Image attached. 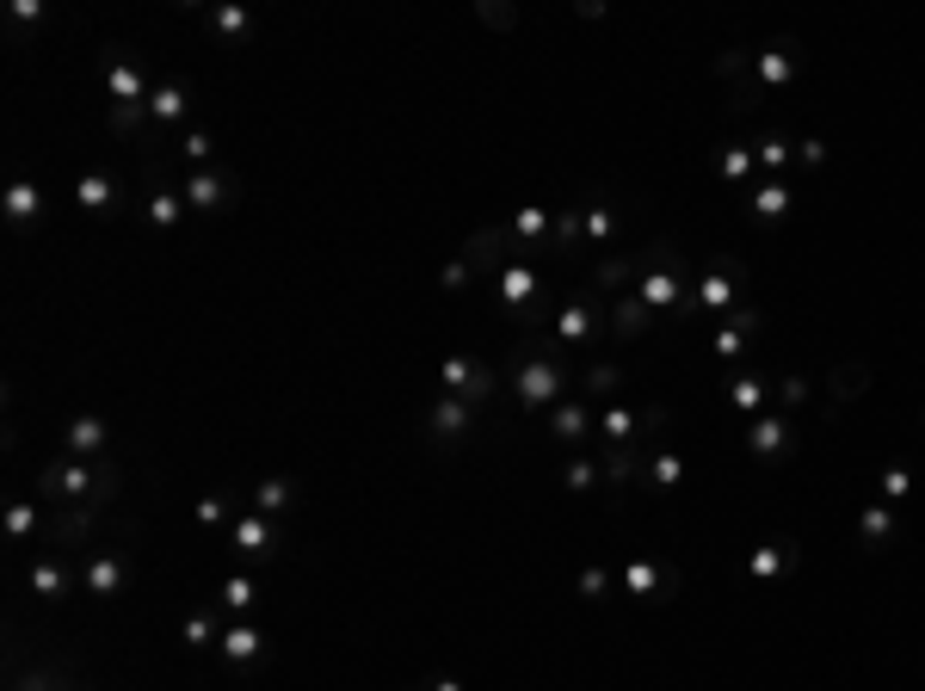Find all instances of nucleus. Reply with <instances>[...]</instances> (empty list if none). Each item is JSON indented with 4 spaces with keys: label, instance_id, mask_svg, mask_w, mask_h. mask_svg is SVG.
Listing matches in <instances>:
<instances>
[{
    "label": "nucleus",
    "instance_id": "obj_1",
    "mask_svg": "<svg viewBox=\"0 0 925 691\" xmlns=\"http://www.w3.org/2000/svg\"><path fill=\"white\" fill-rule=\"evenodd\" d=\"M512 395L525 407H549V402H567V365L549 359V352H530L512 365Z\"/></svg>",
    "mask_w": 925,
    "mask_h": 691
},
{
    "label": "nucleus",
    "instance_id": "obj_2",
    "mask_svg": "<svg viewBox=\"0 0 925 691\" xmlns=\"http://www.w3.org/2000/svg\"><path fill=\"white\" fill-rule=\"evenodd\" d=\"M673 253H679L673 241H654V248H648V266L636 272V285H629L648 309H679L685 297H691V290L679 285V272H673Z\"/></svg>",
    "mask_w": 925,
    "mask_h": 691
},
{
    "label": "nucleus",
    "instance_id": "obj_3",
    "mask_svg": "<svg viewBox=\"0 0 925 691\" xmlns=\"http://www.w3.org/2000/svg\"><path fill=\"white\" fill-rule=\"evenodd\" d=\"M438 395H463L470 407H482L493 395V370L475 365L470 352H451V359L438 365Z\"/></svg>",
    "mask_w": 925,
    "mask_h": 691
},
{
    "label": "nucleus",
    "instance_id": "obj_4",
    "mask_svg": "<svg viewBox=\"0 0 925 691\" xmlns=\"http://www.w3.org/2000/svg\"><path fill=\"white\" fill-rule=\"evenodd\" d=\"M691 297H698V309H703V315H735V309H740V260L716 266V272H710V278H703L698 290H691Z\"/></svg>",
    "mask_w": 925,
    "mask_h": 691
},
{
    "label": "nucleus",
    "instance_id": "obj_5",
    "mask_svg": "<svg viewBox=\"0 0 925 691\" xmlns=\"http://www.w3.org/2000/svg\"><path fill=\"white\" fill-rule=\"evenodd\" d=\"M747 451H753L759 463H777V457H790L796 451V432L784 414H759L753 426H747Z\"/></svg>",
    "mask_w": 925,
    "mask_h": 691
},
{
    "label": "nucleus",
    "instance_id": "obj_6",
    "mask_svg": "<svg viewBox=\"0 0 925 691\" xmlns=\"http://www.w3.org/2000/svg\"><path fill=\"white\" fill-rule=\"evenodd\" d=\"M753 75H759L765 93H784V87L796 80V43L777 38V43H765V50H753Z\"/></svg>",
    "mask_w": 925,
    "mask_h": 691
},
{
    "label": "nucleus",
    "instance_id": "obj_7",
    "mask_svg": "<svg viewBox=\"0 0 925 691\" xmlns=\"http://www.w3.org/2000/svg\"><path fill=\"white\" fill-rule=\"evenodd\" d=\"M470 420H475V407L463 402V395H433V407H426V432H433V439H445V444L463 439V432H470Z\"/></svg>",
    "mask_w": 925,
    "mask_h": 691
},
{
    "label": "nucleus",
    "instance_id": "obj_8",
    "mask_svg": "<svg viewBox=\"0 0 925 691\" xmlns=\"http://www.w3.org/2000/svg\"><path fill=\"white\" fill-rule=\"evenodd\" d=\"M112 476H93L87 463H62V469H43L38 476V488L43 494H62V500H87L93 488H105Z\"/></svg>",
    "mask_w": 925,
    "mask_h": 691
},
{
    "label": "nucleus",
    "instance_id": "obj_9",
    "mask_svg": "<svg viewBox=\"0 0 925 691\" xmlns=\"http://www.w3.org/2000/svg\"><path fill=\"white\" fill-rule=\"evenodd\" d=\"M790 568H796L790 538H765V543H753V556H747V580H784Z\"/></svg>",
    "mask_w": 925,
    "mask_h": 691
},
{
    "label": "nucleus",
    "instance_id": "obj_10",
    "mask_svg": "<svg viewBox=\"0 0 925 691\" xmlns=\"http://www.w3.org/2000/svg\"><path fill=\"white\" fill-rule=\"evenodd\" d=\"M124 580H130V562L124 556H93L87 568H80V587L93 599H117L124 593Z\"/></svg>",
    "mask_w": 925,
    "mask_h": 691
},
{
    "label": "nucleus",
    "instance_id": "obj_11",
    "mask_svg": "<svg viewBox=\"0 0 925 691\" xmlns=\"http://www.w3.org/2000/svg\"><path fill=\"white\" fill-rule=\"evenodd\" d=\"M186 204L191 211H223V204H235V179H228V173H191Z\"/></svg>",
    "mask_w": 925,
    "mask_h": 691
},
{
    "label": "nucleus",
    "instance_id": "obj_12",
    "mask_svg": "<svg viewBox=\"0 0 925 691\" xmlns=\"http://www.w3.org/2000/svg\"><path fill=\"white\" fill-rule=\"evenodd\" d=\"M549 432H555L562 444H586V439H592V407H586L580 395L555 402V414H549Z\"/></svg>",
    "mask_w": 925,
    "mask_h": 691
},
{
    "label": "nucleus",
    "instance_id": "obj_13",
    "mask_svg": "<svg viewBox=\"0 0 925 691\" xmlns=\"http://www.w3.org/2000/svg\"><path fill=\"white\" fill-rule=\"evenodd\" d=\"M617 580H624V593H636V599H666L673 593V575H666L661 562H642V556L624 562V575Z\"/></svg>",
    "mask_w": 925,
    "mask_h": 691
},
{
    "label": "nucleus",
    "instance_id": "obj_14",
    "mask_svg": "<svg viewBox=\"0 0 925 691\" xmlns=\"http://www.w3.org/2000/svg\"><path fill=\"white\" fill-rule=\"evenodd\" d=\"M592 327H599V315H592L586 297H574V303L555 309V346H586L592 340Z\"/></svg>",
    "mask_w": 925,
    "mask_h": 691
},
{
    "label": "nucleus",
    "instance_id": "obj_15",
    "mask_svg": "<svg viewBox=\"0 0 925 691\" xmlns=\"http://www.w3.org/2000/svg\"><path fill=\"white\" fill-rule=\"evenodd\" d=\"M216 654H223L228 667H253V661L265 654V636L253 630V624H228L223 642H216Z\"/></svg>",
    "mask_w": 925,
    "mask_h": 691
},
{
    "label": "nucleus",
    "instance_id": "obj_16",
    "mask_svg": "<svg viewBox=\"0 0 925 691\" xmlns=\"http://www.w3.org/2000/svg\"><path fill=\"white\" fill-rule=\"evenodd\" d=\"M493 290H500V303H507L512 315H518V309H530L537 297H543V285H537V272H530V266H507L500 278H493Z\"/></svg>",
    "mask_w": 925,
    "mask_h": 691
},
{
    "label": "nucleus",
    "instance_id": "obj_17",
    "mask_svg": "<svg viewBox=\"0 0 925 691\" xmlns=\"http://www.w3.org/2000/svg\"><path fill=\"white\" fill-rule=\"evenodd\" d=\"M62 451H75L80 463L99 457V451H105V420H99V414H75L68 432H62Z\"/></svg>",
    "mask_w": 925,
    "mask_h": 691
},
{
    "label": "nucleus",
    "instance_id": "obj_18",
    "mask_svg": "<svg viewBox=\"0 0 925 691\" xmlns=\"http://www.w3.org/2000/svg\"><path fill=\"white\" fill-rule=\"evenodd\" d=\"M0 211H7V223H38V216H43V186L13 179V186L0 192Z\"/></svg>",
    "mask_w": 925,
    "mask_h": 691
},
{
    "label": "nucleus",
    "instance_id": "obj_19",
    "mask_svg": "<svg viewBox=\"0 0 925 691\" xmlns=\"http://www.w3.org/2000/svg\"><path fill=\"white\" fill-rule=\"evenodd\" d=\"M642 414L636 407H624V402H604V414H599V432H604V444H636V432H642Z\"/></svg>",
    "mask_w": 925,
    "mask_h": 691
},
{
    "label": "nucleus",
    "instance_id": "obj_20",
    "mask_svg": "<svg viewBox=\"0 0 925 691\" xmlns=\"http://www.w3.org/2000/svg\"><path fill=\"white\" fill-rule=\"evenodd\" d=\"M186 112H191V93L179 87V80H161L149 93V117L154 124H186Z\"/></svg>",
    "mask_w": 925,
    "mask_h": 691
},
{
    "label": "nucleus",
    "instance_id": "obj_21",
    "mask_svg": "<svg viewBox=\"0 0 925 691\" xmlns=\"http://www.w3.org/2000/svg\"><path fill=\"white\" fill-rule=\"evenodd\" d=\"M228 538H235V550H241V556H265V550H272V518H265V513H241Z\"/></svg>",
    "mask_w": 925,
    "mask_h": 691
},
{
    "label": "nucleus",
    "instance_id": "obj_22",
    "mask_svg": "<svg viewBox=\"0 0 925 691\" xmlns=\"http://www.w3.org/2000/svg\"><path fill=\"white\" fill-rule=\"evenodd\" d=\"M611 322H617V334H654V309L642 303V297H636V290H624V297H617V303H611Z\"/></svg>",
    "mask_w": 925,
    "mask_h": 691
},
{
    "label": "nucleus",
    "instance_id": "obj_23",
    "mask_svg": "<svg viewBox=\"0 0 925 691\" xmlns=\"http://www.w3.org/2000/svg\"><path fill=\"white\" fill-rule=\"evenodd\" d=\"M75 204H80V211H112V204H117V179H112V173H80V179H75Z\"/></svg>",
    "mask_w": 925,
    "mask_h": 691
},
{
    "label": "nucleus",
    "instance_id": "obj_24",
    "mask_svg": "<svg viewBox=\"0 0 925 691\" xmlns=\"http://www.w3.org/2000/svg\"><path fill=\"white\" fill-rule=\"evenodd\" d=\"M290 506H297V481H284V476H265L260 488H253V513L278 518V513H290Z\"/></svg>",
    "mask_w": 925,
    "mask_h": 691
},
{
    "label": "nucleus",
    "instance_id": "obj_25",
    "mask_svg": "<svg viewBox=\"0 0 925 691\" xmlns=\"http://www.w3.org/2000/svg\"><path fill=\"white\" fill-rule=\"evenodd\" d=\"M507 229H512V241H525V248H549V229H555V223H549L543 204H525V211L507 223Z\"/></svg>",
    "mask_w": 925,
    "mask_h": 691
},
{
    "label": "nucleus",
    "instance_id": "obj_26",
    "mask_svg": "<svg viewBox=\"0 0 925 691\" xmlns=\"http://www.w3.org/2000/svg\"><path fill=\"white\" fill-rule=\"evenodd\" d=\"M895 531H901V525H895V506H883V500H870L864 513H858V538H864L870 550H876V543H888Z\"/></svg>",
    "mask_w": 925,
    "mask_h": 691
},
{
    "label": "nucleus",
    "instance_id": "obj_27",
    "mask_svg": "<svg viewBox=\"0 0 925 691\" xmlns=\"http://www.w3.org/2000/svg\"><path fill=\"white\" fill-rule=\"evenodd\" d=\"M722 395H728V407H735V414H765V402H772L765 377H735Z\"/></svg>",
    "mask_w": 925,
    "mask_h": 691
},
{
    "label": "nucleus",
    "instance_id": "obj_28",
    "mask_svg": "<svg viewBox=\"0 0 925 691\" xmlns=\"http://www.w3.org/2000/svg\"><path fill=\"white\" fill-rule=\"evenodd\" d=\"M753 167H759V154L747 149V142H722V149H716V173L728 179V186H740V179H753Z\"/></svg>",
    "mask_w": 925,
    "mask_h": 691
},
{
    "label": "nucleus",
    "instance_id": "obj_29",
    "mask_svg": "<svg viewBox=\"0 0 925 691\" xmlns=\"http://www.w3.org/2000/svg\"><path fill=\"white\" fill-rule=\"evenodd\" d=\"M790 204H796V192L784 186V179H765L753 192V216L759 223H777V216H790Z\"/></svg>",
    "mask_w": 925,
    "mask_h": 691
},
{
    "label": "nucleus",
    "instance_id": "obj_30",
    "mask_svg": "<svg viewBox=\"0 0 925 691\" xmlns=\"http://www.w3.org/2000/svg\"><path fill=\"white\" fill-rule=\"evenodd\" d=\"M32 593L38 599H68V587H75V575H68V568H57V562H32Z\"/></svg>",
    "mask_w": 925,
    "mask_h": 691
},
{
    "label": "nucleus",
    "instance_id": "obj_31",
    "mask_svg": "<svg viewBox=\"0 0 925 691\" xmlns=\"http://www.w3.org/2000/svg\"><path fill=\"white\" fill-rule=\"evenodd\" d=\"M186 211H191L186 192H173V186H154V192H149V223H154V229H173Z\"/></svg>",
    "mask_w": 925,
    "mask_h": 691
},
{
    "label": "nucleus",
    "instance_id": "obj_32",
    "mask_svg": "<svg viewBox=\"0 0 925 691\" xmlns=\"http://www.w3.org/2000/svg\"><path fill=\"white\" fill-rule=\"evenodd\" d=\"M586 241H592V248H611V241H617V204H586Z\"/></svg>",
    "mask_w": 925,
    "mask_h": 691
},
{
    "label": "nucleus",
    "instance_id": "obj_33",
    "mask_svg": "<svg viewBox=\"0 0 925 691\" xmlns=\"http://www.w3.org/2000/svg\"><path fill=\"white\" fill-rule=\"evenodd\" d=\"M0 531H7L13 543H25L32 531H38V500H13V506H7V518H0Z\"/></svg>",
    "mask_w": 925,
    "mask_h": 691
},
{
    "label": "nucleus",
    "instance_id": "obj_34",
    "mask_svg": "<svg viewBox=\"0 0 925 691\" xmlns=\"http://www.w3.org/2000/svg\"><path fill=\"white\" fill-rule=\"evenodd\" d=\"M907 494H913V469H907V463H888L883 481H876V500H883V506H901Z\"/></svg>",
    "mask_w": 925,
    "mask_h": 691
},
{
    "label": "nucleus",
    "instance_id": "obj_35",
    "mask_svg": "<svg viewBox=\"0 0 925 691\" xmlns=\"http://www.w3.org/2000/svg\"><path fill=\"white\" fill-rule=\"evenodd\" d=\"M210 25H216L223 38H247V32H253V13L235 7V0H223V7H210Z\"/></svg>",
    "mask_w": 925,
    "mask_h": 691
},
{
    "label": "nucleus",
    "instance_id": "obj_36",
    "mask_svg": "<svg viewBox=\"0 0 925 691\" xmlns=\"http://www.w3.org/2000/svg\"><path fill=\"white\" fill-rule=\"evenodd\" d=\"M753 154H759V167H765V173H784L796 161V142H790V136H759Z\"/></svg>",
    "mask_w": 925,
    "mask_h": 691
},
{
    "label": "nucleus",
    "instance_id": "obj_37",
    "mask_svg": "<svg viewBox=\"0 0 925 691\" xmlns=\"http://www.w3.org/2000/svg\"><path fill=\"white\" fill-rule=\"evenodd\" d=\"M179 636H186V649H216V642H223V630H216L210 612H191L186 624H179Z\"/></svg>",
    "mask_w": 925,
    "mask_h": 691
},
{
    "label": "nucleus",
    "instance_id": "obj_38",
    "mask_svg": "<svg viewBox=\"0 0 925 691\" xmlns=\"http://www.w3.org/2000/svg\"><path fill=\"white\" fill-rule=\"evenodd\" d=\"M648 481H654V488H679V481H685V457H679V451H654V457H648Z\"/></svg>",
    "mask_w": 925,
    "mask_h": 691
},
{
    "label": "nucleus",
    "instance_id": "obj_39",
    "mask_svg": "<svg viewBox=\"0 0 925 691\" xmlns=\"http://www.w3.org/2000/svg\"><path fill=\"white\" fill-rule=\"evenodd\" d=\"M253 599H260V587H253L247 575H228V580H223V605H228L235 617H241V612H253Z\"/></svg>",
    "mask_w": 925,
    "mask_h": 691
},
{
    "label": "nucleus",
    "instance_id": "obj_40",
    "mask_svg": "<svg viewBox=\"0 0 925 691\" xmlns=\"http://www.w3.org/2000/svg\"><path fill=\"white\" fill-rule=\"evenodd\" d=\"M223 518H241L235 494H198V525H223Z\"/></svg>",
    "mask_w": 925,
    "mask_h": 691
},
{
    "label": "nucleus",
    "instance_id": "obj_41",
    "mask_svg": "<svg viewBox=\"0 0 925 691\" xmlns=\"http://www.w3.org/2000/svg\"><path fill=\"white\" fill-rule=\"evenodd\" d=\"M586 389H592V395H611V389H624V370H617V365L586 370Z\"/></svg>",
    "mask_w": 925,
    "mask_h": 691
},
{
    "label": "nucleus",
    "instance_id": "obj_42",
    "mask_svg": "<svg viewBox=\"0 0 925 691\" xmlns=\"http://www.w3.org/2000/svg\"><path fill=\"white\" fill-rule=\"evenodd\" d=\"M562 481H567V488H574V494H586V488L599 481V469H592V463H586V457H574V463H567V469H562Z\"/></svg>",
    "mask_w": 925,
    "mask_h": 691
},
{
    "label": "nucleus",
    "instance_id": "obj_43",
    "mask_svg": "<svg viewBox=\"0 0 925 691\" xmlns=\"http://www.w3.org/2000/svg\"><path fill=\"white\" fill-rule=\"evenodd\" d=\"M7 20L13 25H43V0H7Z\"/></svg>",
    "mask_w": 925,
    "mask_h": 691
},
{
    "label": "nucleus",
    "instance_id": "obj_44",
    "mask_svg": "<svg viewBox=\"0 0 925 691\" xmlns=\"http://www.w3.org/2000/svg\"><path fill=\"white\" fill-rule=\"evenodd\" d=\"M777 402H784V407H809V377H784V384H777Z\"/></svg>",
    "mask_w": 925,
    "mask_h": 691
},
{
    "label": "nucleus",
    "instance_id": "obj_45",
    "mask_svg": "<svg viewBox=\"0 0 925 691\" xmlns=\"http://www.w3.org/2000/svg\"><path fill=\"white\" fill-rule=\"evenodd\" d=\"M796 161H802V167H827V142H821V136L796 142Z\"/></svg>",
    "mask_w": 925,
    "mask_h": 691
},
{
    "label": "nucleus",
    "instance_id": "obj_46",
    "mask_svg": "<svg viewBox=\"0 0 925 691\" xmlns=\"http://www.w3.org/2000/svg\"><path fill=\"white\" fill-rule=\"evenodd\" d=\"M210 149H216V142H210L204 130H186V142H179V154H186V161H210Z\"/></svg>",
    "mask_w": 925,
    "mask_h": 691
},
{
    "label": "nucleus",
    "instance_id": "obj_47",
    "mask_svg": "<svg viewBox=\"0 0 925 691\" xmlns=\"http://www.w3.org/2000/svg\"><path fill=\"white\" fill-rule=\"evenodd\" d=\"M604 587H611L604 568H580V599H604Z\"/></svg>",
    "mask_w": 925,
    "mask_h": 691
},
{
    "label": "nucleus",
    "instance_id": "obj_48",
    "mask_svg": "<svg viewBox=\"0 0 925 691\" xmlns=\"http://www.w3.org/2000/svg\"><path fill=\"white\" fill-rule=\"evenodd\" d=\"M470 260H451V266H445V290H463V285H470Z\"/></svg>",
    "mask_w": 925,
    "mask_h": 691
},
{
    "label": "nucleus",
    "instance_id": "obj_49",
    "mask_svg": "<svg viewBox=\"0 0 925 691\" xmlns=\"http://www.w3.org/2000/svg\"><path fill=\"white\" fill-rule=\"evenodd\" d=\"M426 691H463V679H433Z\"/></svg>",
    "mask_w": 925,
    "mask_h": 691
}]
</instances>
